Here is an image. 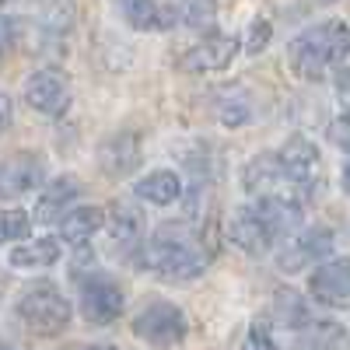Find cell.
Instances as JSON below:
<instances>
[{
  "label": "cell",
  "mask_w": 350,
  "mask_h": 350,
  "mask_svg": "<svg viewBox=\"0 0 350 350\" xmlns=\"http://www.w3.org/2000/svg\"><path fill=\"white\" fill-rule=\"evenodd\" d=\"M60 239H28V242H21V245H14L11 252H8V262L11 267H18V270H46V267H53L56 259H60Z\"/></svg>",
  "instance_id": "cell-21"
},
{
  "label": "cell",
  "mask_w": 350,
  "mask_h": 350,
  "mask_svg": "<svg viewBox=\"0 0 350 350\" xmlns=\"http://www.w3.org/2000/svg\"><path fill=\"white\" fill-rule=\"evenodd\" d=\"M183 18H186V25H211L214 0H186V4H183Z\"/></svg>",
  "instance_id": "cell-28"
},
{
  "label": "cell",
  "mask_w": 350,
  "mask_h": 350,
  "mask_svg": "<svg viewBox=\"0 0 350 350\" xmlns=\"http://www.w3.org/2000/svg\"><path fill=\"white\" fill-rule=\"evenodd\" d=\"M46 183V161L36 151H21L0 165V200H18Z\"/></svg>",
  "instance_id": "cell-14"
},
{
  "label": "cell",
  "mask_w": 350,
  "mask_h": 350,
  "mask_svg": "<svg viewBox=\"0 0 350 350\" xmlns=\"http://www.w3.org/2000/svg\"><path fill=\"white\" fill-rule=\"evenodd\" d=\"M74 0H0V14H25L53 36H64L74 25Z\"/></svg>",
  "instance_id": "cell-13"
},
{
  "label": "cell",
  "mask_w": 350,
  "mask_h": 350,
  "mask_svg": "<svg viewBox=\"0 0 350 350\" xmlns=\"http://www.w3.org/2000/svg\"><path fill=\"white\" fill-rule=\"evenodd\" d=\"M273 319H277L280 326L298 329V333L312 323L308 305L301 301V295H298V291H287V287H280V291H277V298H273Z\"/></svg>",
  "instance_id": "cell-23"
},
{
  "label": "cell",
  "mask_w": 350,
  "mask_h": 350,
  "mask_svg": "<svg viewBox=\"0 0 350 350\" xmlns=\"http://www.w3.org/2000/svg\"><path fill=\"white\" fill-rule=\"evenodd\" d=\"M277 154H280V161H284V168L291 175V183H295V189L308 200L315 193L319 179H323V158H319V148L308 137L295 133V137L284 140V148Z\"/></svg>",
  "instance_id": "cell-9"
},
{
  "label": "cell",
  "mask_w": 350,
  "mask_h": 350,
  "mask_svg": "<svg viewBox=\"0 0 350 350\" xmlns=\"http://www.w3.org/2000/svg\"><path fill=\"white\" fill-rule=\"evenodd\" d=\"M347 56H350V25L336 18L308 25L305 32L291 39V49H287L291 70L301 81H323L329 70L343 67Z\"/></svg>",
  "instance_id": "cell-1"
},
{
  "label": "cell",
  "mask_w": 350,
  "mask_h": 350,
  "mask_svg": "<svg viewBox=\"0 0 350 350\" xmlns=\"http://www.w3.org/2000/svg\"><path fill=\"white\" fill-rule=\"evenodd\" d=\"M329 137H333L336 148H343V151L350 154V112H340V116H336L333 126H329Z\"/></svg>",
  "instance_id": "cell-29"
},
{
  "label": "cell",
  "mask_w": 350,
  "mask_h": 350,
  "mask_svg": "<svg viewBox=\"0 0 350 350\" xmlns=\"http://www.w3.org/2000/svg\"><path fill=\"white\" fill-rule=\"evenodd\" d=\"M291 350H350V333L340 323H329V319H323V323L312 319V323L295 336Z\"/></svg>",
  "instance_id": "cell-20"
},
{
  "label": "cell",
  "mask_w": 350,
  "mask_h": 350,
  "mask_svg": "<svg viewBox=\"0 0 350 350\" xmlns=\"http://www.w3.org/2000/svg\"><path fill=\"white\" fill-rule=\"evenodd\" d=\"M252 120V98L245 88H228V92L217 98V123L228 130H242Z\"/></svg>",
  "instance_id": "cell-22"
},
{
  "label": "cell",
  "mask_w": 350,
  "mask_h": 350,
  "mask_svg": "<svg viewBox=\"0 0 350 350\" xmlns=\"http://www.w3.org/2000/svg\"><path fill=\"white\" fill-rule=\"evenodd\" d=\"M329 252H333V231L323 228V224H315V228L298 231V235L280 249L277 262H280L284 273H298L301 267H312V262H315V267H323Z\"/></svg>",
  "instance_id": "cell-11"
},
{
  "label": "cell",
  "mask_w": 350,
  "mask_h": 350,
  "mask_svg": "<svg viewBox=\"0 0 350 350\" xmlns=\"http://www.w3.org/2000/svg\"><path fill=\"white\" fill-rule=\"evenodd\" d=\"M123 18L137 28V32H154V28H165L172 21V18H165V8L158 0H126Z\"/></svg>",
  "instance_id": "cell-24"
},
{
  "label": "cell",
  "mask_w": 350,
  "mask_h": 350,
  "mask_svg": "<svg viewBox=\"0 0 350 350\" xmlns=\"http://www.w3.org/2000/svg\"><path fill=\"white\" fill-rule=\"evenodd\" d=\"M98 165H102V172L116 175V179H120V175H130L140 165V137L133 130L112 133L98 148Z\"/></svg>",
  "instance_id": "cell-17"
},
{
  "label": "cell",
  "mask_w": 350,
  "mask_h": 350,
  "mask_svg": "<svg viewBox=\"0 0 350 350\" xmlns=\"http://www.w3.org/2000/svg\"><path fill=\"white\" fill-rule=\"evenodd\" d=\"M8 120H11V98H8V92H0V133H4Z\"/></svg>",
  "instance_id": "cell-32"
},
{
  "label": "cell",
  "mask_w": 350,
  "mask_h": 350,
  "mask_svg": "<svg viewBox=\"0 0 350 350\" xmlns=\"http://www.w3.org/2000/svg\"><path fill=\"white\" fill-rule=\"evenodd\" d=\"M81 200V179L74 175H56L49 179L36 200V221L39 224H60Z\"/></svg>",
  "instance_id": "cell-15"
},
{
  "label": "cell",
  "mask_w": 350,
  "mask_h": 350,
  "mask_svg": "<svg viewBox=\"0 0 350 350\" xmlns=\"http://www.w3.org/2000/svg\"><path fill=\"white\" fill-rule=\"evenodd\" d=\"M242 183H245V193L252 200H277V203H287V207H298V211L305 203V196L295 189V183H291V175H287L277 151L256 154L242 172Z\"/></svg>",
  "instance_id": "cell-5"
},
{
  "label": "cell",
  "mask_w": 350,
  "mask_h": 350,
  "mask_svg": "<svg viewBox=\"0 0 350 350\" xmlns=\"http://www.w3.org/2000/svg\"><path fill=\"white\" fill-rule=\"evenodd\" d=\"M18 319L36 336H60L70 326V301L53 280H36L18 298Z\"/></svg>",
  "instance_id": "cell-4"
},
{
  "label": "cell",
  "mask_w": 350,
  "mask_h": 350,
  "mask_svg": "<svg viewBox=\"0 0 350 350\" xmlns=\"http://www.w3.org/2000/svg\"><path fill=\"white\" fill-rule=\"evenodd\" d=\"M105 224H109V214H105L102 207L81 203V207H74V211L60 221V239H64L67 245H88Z\"/></svg>",
  "instance_id": "cell-19"
},
{
  "label": "cell",
  "mask_w": 350,
  "mask_h": 350,
  "mask_svg": "<svg viewBox=\"0 0 350 350\" xmlns=\"http://www.w3.org/2000/svg\"><path fill=\"white\" fill-rule=\"evenodd\" d=\"M183 189H186L183 175H179V172H172V168H154V172L144 175V179L133 183L137 200L154 203V207H172V203L183 196Z\"/></svg>",
  "instance_id": "cell-18"
},
{
  "label": "cell",
  "mask_w": 350,
  "mask_h": 350,
  "mask_svg": "<svg viewBox=\"0 0 350 350\" xmlns=\"http://www.w3.org/2000/svg\"><path fill=\"white\" fill-rule=\"evenodd\" d=\"M21 98L28 109H36L39 116H49V120H60L67 116L74 95H70V81L64 70L56 67H39L28 74L25 88H21Z\"/></svg>",
  "instance_id": "cell-7"
},
{
  "label": "cell",
  "mask_w": 350,
  "mask_h": 350,
  "mask_svg": "<svg viewBox=\"0 0 350 350\" xmlns=\"http://www.w3.org/2000/svg\"><path fill=\"white\" fill-rule=\"evenodd\" d=\"M343 189H347V196H350V161L343 165Z\"/></svg>",
  "instance_id": "cell-33"
},
{
  "label": "cell",
  "mask_w": 350,
  "mask_h": 350,
  "mask_svg": "<svg viewBox=\"0 0 350 350\" xmlns=\"http://www.w3.org/2000/svg\"><path fill=\"white\" fill-rule=\"evenodd\" d=\"M133 336L144 340L148 347H175L186 340V312L172 301H148L133 315Z\"/></svg>",
  "instance_id": "cell-6"
},
{
  "label": "cell",
  "mask_w": 350,
  "mask_h": 350,
  "mask_svg": "<svg viewBox=\"0 0 350 350\" xmlns=\"http://www.w3.org/2000/svg\"><path fill=\"white\" fill-rule=\"evenodd\" d=\"M336 98H340L343 112H350V70H340L336 74Z\"/></svg>",
  "instance_id": "cell-31"
},
{
  "label": "cell",
  "mask_w": 350,
  "mask_h": 350,
  "mask_svg": "<svg viewBox=\"0 0 350 350\" xmlns=\"http://www.w3.org/2000/svg\"><path fill=\"white\" fill-rule=\"evenodd\" d=\"M28 235H32V217H28V211L21 207H11V211H0V245H21L28 242Z\"/></svg>",
  "instance_id": "cell-25"
},
{
  "label": "cell",
  "mask_w": 350,
  "mask_h": 350,
  "mask_svg": "<svg viewBox=\"0 0 350 350\" xmlns=\"http://www.w3.org/2000/svg\"><path fill=\"white\" fill-rule=\"evenodd\" d=\"M109 235H112L116 249L137 259V252L148 242L144 239V214L137 211V203H126V200L116 203L112 214H109Z\"/></svg>",
  "instance_id": "cell-16"
},
{
  "label": "cell",
  "mask_w": 350,
  "mask_h": 350,
  "mask_svg": "<svg viewBox=\"0 0 350 350\" xmlns=\"http://www.w3.org/2000/svg\"><path fill=\"white\" fill-rule=\"evenodd\" d=\"M235 53H239V39L211 28V36H203L200 42H193L183 53L179 70L183 74H214V70H224L231 60H235Z\"/></svg>",
  "instance_id": "cell-10"
},
{
  "label": "cell",
  "mask_w": 350,
  "mask_h": 350,
  "mask_svg": "<svg viewBox=\"0 0 350 350\" xmlns=\"http://www.w3.org/2000/svg\"><path fill=\"white\" fill-rule=\"evenodd\" d=\"M270 39H273V25L267 21V18H256L252 25H249V32H245V39H242V49L245 53H262L270 46Z\"/></svg>",
  "instance_id": "cell-26"
},
{
  "label": "cell",
  "mask_w": 350,
  "mask_h": 350,
  "mask_svg": "<svg viewBox=\"0 0 350 350\" xmlns=\"http://www.w3.org/2000/svg\"><path fill=\"white\" fill-rule=\"evenodd\" d=\"M308 291L326 308H336V312L350 308V256H336V259H326L323 267H315Z\"/></svg>",
  "instance_id": "cell-12"
},
{
  "label": "cell",
  "mask_w": 350,
  "mask_h": 350,
  "mask_svg": "<svg viewBox=\"0 0 350 350\" xmlns=\"http://www.w3.org/2000/svg\"><path fill=\"white\" fill-rule=\"evenodd\" d=\"M242 350H277V340H273V326L262 323V319H256V323L249 326L245 333V343Z\"/></svg>",
  "instance_id": "cell-27"
},
{
  "label": "cell",
  "mask_w": 350,
  "mask_h": 350,
  "mask_svg": "<svg viewBox=\"0 0 350 350\" xmlns=\"http://www.w3.org/2000/svg\"><path fill=\"white\" fill-rule=\"evenodd\" d=\"M0 350H14V347H11V343H4V340H0Z\"/></svg>",
  "instance_id": "cell-34"
},
{
  "label": "cell",
  "mask_w": 350,
  "mask_h": 350,
  "mask_svg": "<svg viewBox=\"0 0 350 350\" xmlns=\"http://www.w3.org/2000/svg\"><path fill=\"white\" fill-rule=\"evenodd\" d=\"M323 4H336V0H323Z\"/></svg>",
  "instance_id": "cell-35"
},
{
  "label": "cell",
  "mask_w": 350,
  "mask_h": 350,
  "mask_svg": "<svg viewBox=\"0 0 350 350\" xmlns=\"http://www.w3.org/2000/svg\"><path fill=\"white\" fill-rule=\"evenodd\" d=\"M81 315L92 326H109L123 315V287L105 273H92L81 280Z\"/></svg>",
  "instance_id": "cell-8"
},
{
  "label": "cell",
  "mask_w": 350,
  "mask_h": 350,
  "mask_svg": "<svg viewBox=\"0 0 350 350\" xmlns=\"http://www.w3.org/2000/svg\"><path fill=\"white\" fill-rule=\"evenodd\" d=\"M295 217H298V207H287V203H277V200H252L231 214L228 239L231 245H239L249 256H262L284 239V231L291 228Z\"/></svg>",
  "instance_id": "cell-3"
},
{
  "label": "cell",
  "mask_w": 350,
  "mask_h": 350,
  "mask_svg": "<svg viewBox=\"0 0 350 350\" xmlns=\"http://www.w3.org/2000/svg\"><path fill=\"white\" fill-rule=\"evenodd\" d=\"M18 39V21L11 14H0V53H8Z\"/></svg>",
  "instance_id": "cell-30"
},
{
  "label": "cell",
  "mask_w": 350,
  "mask_h": 350,
  "mask_svg": "<svg viewBox=\"0 0 350 350\" xmlns=\"http://www.w3.org/2000/svg\"><path fill=\"white\" fill-rule=\"evenodd\" d=\"M137 262H140V270H148L161 280L186 284V280L203 277V270H207V252L179 224H165L144 242V249L137 252Z\"/></svg>",
  "instance_id": "cell-2"
}]
</instances>
